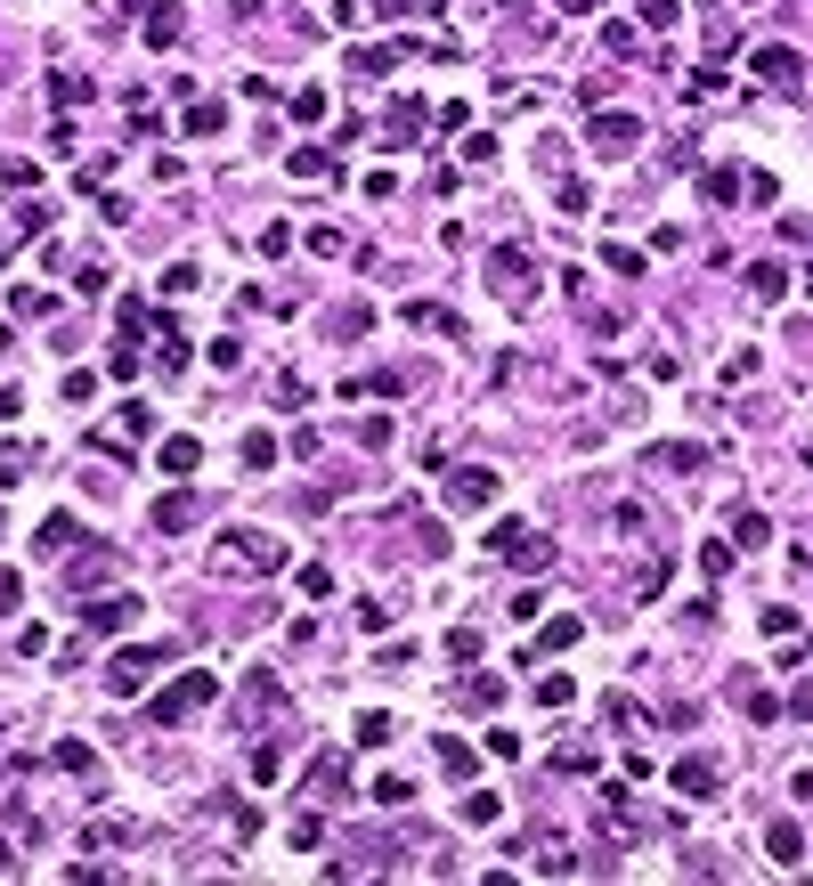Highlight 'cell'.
<instances>
[{
  "label": "cell",
  "mask_w": 813,
  "mask_h": 886,
  "mask_svg": "<svg viewBox=\"0 0 813 886\" xmlns=\"http://www.w3.org/2000/svg\"><path fill=\"white\" fill-rule=\"evenodd\" d=\"M586 147L594 155H635L643 147V114H594L586 122Z\"/></svg>",
  "instance_id": "4"
},
{
  "label": "cell",
  "mask_w": 813,
  "mask_h": 886,
  "mask_svg": "<svg viewBox=\"0 0 813 886\" xmlns=\"http://www.w3.org/2000/svg\"><path fill=\"white\" fill-rule=\"evenodd\" d=\"M0 261H9V252H0Z\"/></svg>",
  "instance_id": "47"
},
{
  "label": "cell",
  "mask_w": 813,
  "mask_h": 886,
  "mask_svg": "<svg viewBox=\"0 0 813 886\" xmlns=\"http://www.w3.org/2000/svg\"><path fill=\"white\" fill-rule=\"evenodd\" d=\"M578 635H586V618L570 610V618H545V635H537V643H545V651H570Z\"/></svg>",
  "instance_id": "20"
},
{
  "label": "cell",
  "mask_w": 813,
  "mask_h": 886,
  "mask_svg": "<svg viewBox=\"0 0 813 886\" xmlns=\"http://www.w3.org/2000/svg\"><path fill=\"white\" fill-rule=\"evenodd\" d=\"M765 854H773V862H797V854H805V838H797V821H773V830H765Z\"/></svg>",
  "instance_id": "19"
},
{
  "label": "cell",
  "mask_w": 813,
  "mask_h": 886,
  "mask_svg": "<svg viewBox=\"0 0 813 886\" xmlns=\"http://www.w3.org/2000/svg\"><path fill=\"white\" fill-rule=\"evenodd\" d=\"M196 277H204L196 261H171V269H163V293H196Z\"/></svg>",
  "instance_id": "31"
},
{
  "label": "cell",
  "mask_w": 813,
  "mask_h": 886,
  "mask_svg": "<svg viewBox=\"0 0 813 886\" xmlns=\"http://www.w3.org/2000/svg\"><path fill=\"white\" fill-rule=\"evenodd\" d=\"M293 179H334V155H326V147H301V155H293Z\"/></svg>",
  "instance_id": "25"
},
{
  "label": "cell",
  "mask_w": 813,
  "mask_h": 886,
  "mask_svg": "<svg viewBox=\"0 0 813 886\" xmlns=\"http://www.w3.org/2000/svg\"><path fill=\"white\" fill-rule=\"evenodd\" d=\"M17 415H25V399H17L9 383H0V423H17Z\"/></svg>",
  "instance_id": "42"
},
{
  "label": "cell",
  "mask_w": 813,
  "mask_h": 886,
  "mask_svg": "<svg viewBox=\"0 0 813 886\" xmlns=\"http://www.w3.org/2000/svg\"><path fill=\"white\" fill-rule=\"evenodd\" d=\"M488 545L505 553L513 569H529V578H537V569H553V545H545L537 529H521V521H496V529H488Z\"/></svg>",
  "instance_id": "2"
},
{
  "label": "cell",
  "mask_w": 813,
  "mask_h": 886,
  "mask_svg": "<svg viewBox=\"0 0 813 886\" xmlns=\"http://www.w3.org/2000/svg\"><path fill=\"white\" fill-rule=\"evenodd\" d=\"M220 122H228V106H220V98H196V106H187V139H212Z\"/></svg>",
  "instance_id": "17"
},
{
  "label": "cell",
  "mask_w": 813,
  "mask_h": 886,
  "mask_svg": "<svg viewBox=\"0 0 813 886\" xmlns=\"http://www.w3.org/2000/svg\"><path fill=\"white\" fill-rule=\"evenodd\" d=\"M496 700H505V683H496V675H464V708H496Z\"/></svg>",
  "instance_id": "24"
},
{
  "label": "cell",
  "mask_w": 813,
  "mask_h": 886,
  "mask_svg": "<svg viewBox=\"0 0 813 886\" xmlns=\"http://www.w3.org/2000/svg\"><path fill=\"white\" fill-rule=\"evenodd\" d=\"M171 651H114V667H106V683H114V700H131V691L147 683V667H163Z\"/></svg>",
  "instance_id": "7"
},
{
  "label": "cell",
  "mask_w": 813,
  "mask_h": 886,
  "mask_svg": "<svg viewBox=\"0 0 813 886\" xmlns=\"http://www.w3.org/2000/svg\"><path fill=\"white\" fill-rule=\"evenodd\" d=\"M391 66H399V49H383V41H374V49H350V74H358V82H383Z\"/></svg>",
  "instance_id": "15"
},
{
  "label": "cell",
  "mask_w": 813,
  "mask_h": 886,
  "mask_svg": "<svg viewBox=\"0 0 813 886\" xmlns=\"http://www.w3.org/2000/svg\"><path fill=\"white\" fill-rule=\"evenodd\" d=\"M196 464H204V439H196V431H171V439H163V472L179 480V472H196Z\"/></svg>",
  "instance_id": "13"
},
{
  "label": "cell",
  "mask_w": 813,
  "mask_h": 886,
  "mask_svg": "<svg viewBox=\"0 0 813 886\" xmlns=\"http://www.w3.org/2000/svg\"><path fill=\"white\" fill-rule=\"evenodd\" d=\"M488 293L513 301V309L529 301V252H521V244H496V252H488Z\"/></svg>",
  "instance_id": "3"
},
{
  "label": "cell",
  "mask_w": 813,
  "mask_h": 886,
  "mask_svg": "<svg viewBox=\"0 0 813 886\" xmlns=\"http://www.w3.org/2000/svg\"><path fill=\"white\" fill-rule=\"evenodd\" d=\"M212 700H220V683H212V675H179L163 700H155V724H179V716H196V708H212Z\"/></svg>",
  "instance_id": "5"
},
{
  "label": "cell",
  "mask_w": 813,
  "mask_h": 886,
  "mask_svg": "<svg viewBox=\"0 0 813 886\" xmlns=\"http://www.w3.org/2000/svg\"><path fill=\"white\" fill-rule=\"evenodd\" d=\"M106 569H114V553L106 545H74V578L90 586V578H106Z\"/></svg>",
  "instance_id": "22"
},
{
  "label": "cell",
  "mask_w": 813,
  "mask_h": 886,
  "mask_svg": "<svg viewBox=\"0 0 813 886\" xmlns=\"http://www.w3.org/2000/svg\"><path fill=\"white\" fill-rule=\"evenodd\" d=\"M17 610V578H9V569H0V618H9Z\"/></svg>",
  "instance_id": "43"
},
{
  "label": "cell",
  "mask_w": 813,
  "mask_h": 886,
  "mask_svg": "<svg viewBox=\"0 0 813 886\" xmlns=\"http://www.w3.org/2000/svg\"><path fill=\"white\" fill-rule=\"evenodd\" d=\"M448 659H464V667L480 659V635H472V626H456V635H448Z\"/></svg>",
  "instance_id": "39"
},
{
  "label": "cell",
  "mask_w": 813,
  "mask_h": 886,
  "mask_svg": "<svg viewBox=\"0 0 813 886\" xmlns=\"http://www.w3.org/2000/svg\"><path fill=\"white\" fill-rule=\"evenodd\" d=\"M25 480V448H0V488H17Z\"/></svg>",
  "instance_id": "40"
},
{
  "label": "cell",
  "mask_w": 813,
  "mask_h": 886,
  "mask_svg": "<svg viewBox=\"0 0 813 886\" xmlns=\"http://www.w3.org/2000/svg\"><path fill=\"white\" fill-rule=\"evenodd\" d=\"M740 187H748L740 171H708V204H732V196H740Z\"/></svg>",
  "instance_id": "30"
},
{
  "label": "cell",
  "mask_w": 813,
  "mask_h": 886,
  "mask_svg": "<svg viewBox=\"0 0 813 886\" xmlns=\"http://www.w3.org/2000/svg\"><path fill=\"white\" fill-rule=\"evenodd\" d=\"M496 813H505V805H496V797H480V789L464 797V821H472V830H488V821H496Z\"/></svg>",
  "instance_id": "33"
},
{
  "label": "cell",
  "mask_w": 813,
  "mask_h": 886,
  "mask_svg": "<svg viewBox=\"0 0 813 886\" xmlns=\"http://www.w3.org/2000/svg\"><path fill=\"white\" fill-rule=\"evenodd\" d=\"M561 9H570V17H586V9H594V0H561Z\"/></svg>",
  "instance_id": "44"
},
{
  "label": "cell",
  "mask_w": 813,
  "mask_h": 886,
  "mask_svg": "<svg viewBox=\"0 0 813 886\" xmlns=\"http://www.w3.org/2000/svg\"><path fill=\"white\" fill-rule=\"evenodd\" d=\"M49 98H57V106H82L90 82H82V74H49Z\"/></svg>",
  "instance_id": "28"
},
{
  "label": "cell",
  "mask_w": 813,
  "mask_h": 886,
  "mask_svg": "<svg viewBox=\"0 0 813 886\" xmlns=\"http://www.w3.org/2000/svg\"><path fill=\"white\" fill-rule=\"evenodd\" d=\"M732 537H740V545H765V537H773V521H765V513H740V521H732Z\"/></svg>",
  "instance_id": "32"
},
{
  "label": "cell",
  "mask_w": 813,
  "mask_h": 886,
  "mask_svg": "<svg viewBox=\"0 0 813 886\" xmlns=\"http://www.w3.org/2000/svg\"><path fill=\"white\" fill-rule=\"evenodd\" d=\"M683 797H716V765H708V756H675V773H667Z\"/></svg>",
  "instance_id": "12"
},
{
  "label": "cell",
  "mask_w": 813,
  "mask_h": 886,
  "mask_svg": "<svg viewBox=\"0 0 813 886\" xmlns=\"http://www.w3.org/2000/svg\"><path fill=\"white\" fill-rule=\"evenodd\" d=\"M805 293H813V277H805Z\"/></svg>",
  "instance_id": "46"
},
{
  "label": "cell",
  "mask_w": 813,
  "mask_h": 886,
  "mask_svg": "<svg viewBox=\"0 0 813 886\" xmlns=\"http://www.w3.org/2000/svg\"><path fill=\"white\" fill-rule=\"evenodd\" d=\"M9 309H17V318H41V309H49V293H33V285H17V293H9Z\"/></svg>",
  "instance_id": "37"
},
{
  "label": "cell",
  "mask_w": 813,
  "mask_h": 886,
  "mask_svg": "<svg viewBox=\"0 0 813 886\" xmlns=\"http://www.w3.org/2000/svg\"><path fill=\"white\" fill-rule=\"evenodd\" d=\"M748 293H757V301H781V293H789V269H781V261H757V269H748Z\"/></svg>",
  "instance_id": "16"
},
{
  "label": "cell",
  "mask_w": 813,
  "mask_h": 886,
  "mask_svg": "<svg viewBox=\"0 0 813 886\" xmlns=\"http://www.w3.org/2000/svg\"><path fill=\"white\" fill-rule=\"evenodd\" d=\"M537 700H545V708H570V700H578V683H570V675H545V683H537Z\"/></svg>",
  "instance_id": "29"
},
{
  "label": "cell",
  "mask_w": 813,
  "mask_h": 886,
  "mask_svg": "<svg viewBox=\"0 0 813 886\" xmlns=\"http://www.w3.org/2000/svg\"><path fill=\"white\" fill-rule=\"evenodd\" d=\"M277 561H285V545L261 537V529H236L228 545H212V569H220V578H228V569H277Z\"/></svg>",
  "instance_id": "1"
},
{
  "label": "cell",
  "mask_w": 813,
  "mask_h": 886,
  "mask_svg": "<svg viewBox=\"0 0 813 886\" xmlns=\"http://www.w3.org/2000/svg\"><path fill=\"white\" fill-rule=\"evenodd\" d=\"M0 870H9V846H0Z\"/></svg>",
  "instance_id": "45"
},
{
  "label": "cell",
  "mask_w": 813,
  "mask_h": 886,
  "mask_svg": "<svg viewBox=\"0 0 813 886\" xmlns=\"http://www.w3.org/2000/svg\"><path fill=\"white\" fill-rule=\"evenodd\" d=\"M448 504H464V513H480V504H496V472H480V464H464V472L448 480Z\"/></svg>",
  "instance_id": "9"
},
{
  "label": "cell",
  "mask_w": 813,
  "mask_h": 886,
  "mask_svg": "<svg viewBox=\"0 0 813 886\" xmlns=\"http://www.w3.org/2000/svg\"><path fill=\"white\" fill-rule=\"evenodd\" d=\"M236 456L253 464V472H269V464H277V439H269V431H244V448H236Z\"/></svg>",
  "instance_id": "23"
},
{
  "label": "cell",
  "mask_w": 813,
  "mask_h": 886,
  "mask_svg": "<svg viewBox=\"0 0 813 886\" xmlns=\"http://www.w3.org/2000/svg\"><path fill=\"white\" fill-rule=\"evenodd\" d=\"M765 635H797V610L789 602H765Z\"/></svg>",
  "instance_id": "36"
},
{
  "label": "cell",
  "mask_w": 813,
  "mask_h": 886,
  "mask_svg": "<svg viewBox=\"0 0 813 886\" xmlns=\"http://www.w3.org/2000/svg\"><path fill=\"white\" fill-rule=\"evenodd\" d=\"M74 545H82V521H74V513H49V521L33 529V553H41V561H57V553H74Z\"/></svg>",
  "instance_id": "8"
},
{
  "label": "cell",
  "mask_w": 813,
  "mask_h": 886,
  "mask_svg": "<svg viewBox=\"0 0 813 886\" xmlns=\"http://www.w3.org/2000/svg\"><path fill=\"white\" fill-rule=\"evenodd\" d=\"M82 618L98 626V635H122V626H139V594H106V602H90Z\"/></svg>",
  "instance_id": "10"
},
{
  "label": "cell",
  "mask_w": 813,
  "mask_h": 886,
  "mask_svg": "<svg viewBox=\"0 0 813 886\" xmlns=\"http://www.w3.org/2000/svg\"><path fill=\"white\" fill-rule=\"evenodd\" d=\"M651 472H708V448L700 439H659V448H643Z\"/></svg>",
  "instance_id": "6"
},
{
  "label": "cell",
  "mask_w": 813,
  "mask_h": 886,
  "mask_svg": "<svg viewBox=\"0 0 813 886\" xmlns=\"http://www.w3.org/2000/svg\"><path fill=\"white\" fill-rule=\"evenodd\" d=\"M358 626H366V635H383V626H391V602H374V594H366V602H358Z\"/></svg>",
  "instance_id": "35"
},
{
  "label": "cell",
  "mask_w": 813,
  "mask_h": 886,
  "mask_svg": "<svg viewBox=\"0 0 813 886\" xmlns=\"http://www.w3.org/2000/svg\"><path fill=\"white\" fill-rule=\"evenodd\" d=\"M407 797H415V789H407L399 773H383V781H374V805H407Z\"/></svg>",
  "instance_id": "38"
},
{
  "label": "cell",
  "mask_w": 813,
  "mask_h": 886,
  "mask_svg": "<svg viewBox=\"0 0 813 886\" xmlns=\"http://www.w3.org/2000/svg\"><path fill=\"white\" fill-rule=\"evenodd\" d=\"M643 25H651V33H667V25H675V0H643Z\"/></svg>",
  "instance_id": "41"
},
{
  "label": "cell",
  "mask_w": 813,
  "mask_h": 886,
  "mask_svg": "<svg viewBox=\"0 0 813 886\" xmlns=\"http://www.w3.org/2000/svg\"><path fill=\"white\" fill-rule=\"evenodd\" d=\"M171 41H179V9H155L147 17V49H171Z\"/></svg>",
  "instance_id": "27"
},
{
  "label": "cell",
  "mask_w": 813,
  "mask_h": 886,
  "mask_svg": "<svg viewBox=\"0 0 813 886\" xmlns=\"http://www.w3.org/2000/svg\"><path fill=\"white\" fill-rule=\"evenodd\" d=\"M350 732H358V748H383V740H391V732H399V724H391V716H383V708H366V716H358V724H350Z\"/></svg>",
  "instance_id": "21"
},
{
  "label": "cell",
  "mask_w": 813,
  "mask_h": 886,
  "mask_svg": "<svg viewBox=\"0 0 813 886\" xmlns=\"http://www.w3.org/2000/svg\"><path fill=\"white\" fill-rule=\"evenodd\" d=\"M415 131H423V98H399L391 106V147H407Z\"/></svg>",
  "instance_id": "18"
},
{
  "label": "cell",
  "mask_w": 813,
  "mask_h": 886,
  "mask_svg": "<svg viewBox=\"0 0 813 886\" xmlns=\"http://www.w3.org/2000/svg\"><path fill=\"white\" fill-rule=\"evenodd\" d=\"M602 261H610L618 277H643V252H635V244H610V252H602Z\"/></svg>",
  "instance_id": "34"
},
{
  "label": "cell",
  "mask_w": 813,
  "mask_h": 886,
  "mask_svg": "<svg viewBox=\"0 0 813 886\" xmlns=\"http://www.w3.org/2000/svg\"><path fill=\"white\" fill-rule=\"evenodd\" d=\"M797 74H805V57H797V49H781V41H773V49H757V82L797 90Z\"/></svg>",
  "instance_id": "11"
},
{
  "label": "cell",
  "mask_w": 813,
  "mask_h": 886,
  "mask_svg": "<svg viewBox=\"0 0 813 886\" xmlns=\"http://www.w3.org/2000/svg\"><path fill=\"white\" fill-rule=\"evenodd\" d=\"M49 765H57V773H90V748H82V740H57Z\"/></svg>",
  "instance_id": "26"
},
{
  "label": "cell",
  "mask_w": 813,
  "mask_h": 886,
  "mask_svg": "<svg viewBox=\"0 0 813 886\" xmlns=\"http://www.w3.org/2000/svg\"><path fill=\"white\" fill-rule=\"evenodd\" d=\"M196 513H204V504H196V496L179 488V496H163V504H155V529H163V537H179V529L196 521Z\"/></svg>",
  "instance_id": "14"
}]
</instances>
